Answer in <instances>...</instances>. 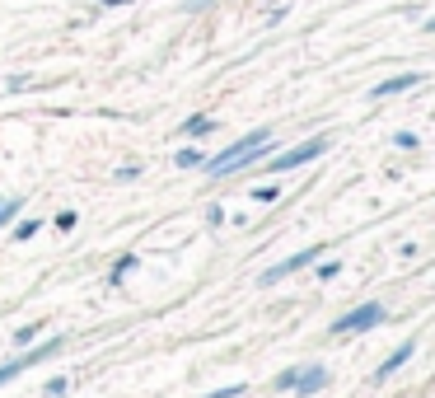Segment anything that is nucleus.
I'll return each instance as SVG.
<instances>
[{
  "mask_svg": "<svg viewBox=\"0 0 435 398\" xmlns=\"http://www.w3.org/2000/svg\"><path fill=\"white\" fill-rule=\"evenodd\" d=\"M206 225H225V207H206Z\"/></svg>",
  "mask_w": 435,
  "mask_h": 398,
  "instance_id": "23",
  "label": "nucleus"
},
{
  "mask_svg": "<svg viewBox=\"0 0 435 398\" xmlns=\"http://www.w3.org/2000/svg\"><path fill=\"white\" fill-rule=\"evenodd\" d=\"M38 230H43V220H19V225H14V244H28Z\"/></svg>",
  "mask_w": 435,
  "mask_h": 398,
  "instance_id": "13",
  "label": "nucleus"
},
{
  "mask_svg": "<svg viewBox=\"0 0 435 398\" xmlns=\"http://www.w3.org/2000/svg\"><path fill=\"white\" fill-rule=\"evenodd\" d=\"M272 141H277V136L267 132V127H257V132H248V136H239V141H230V145H225L220 155H211V159L202 164V169L211 174V178L239 174V169H248V164H253L257 155H267V150H272Z\"/></svg>",
  "mask_w": 435,
  "mask_h": 398,
  "instance_id": "1",
  "label": "nucleus"
},
{
  "mask_svg": "<svg viewBox=\"0 0 435 398\" xmlns=\"http://www.w3.org/2000/svg\"><path fill=\"white\" fill-rule=\"evenodd\" d=\"M38 333H43V323H24V328L14 333V342H19V347H28V342H38Z\"/></svg>",
  "mask_w": 435,
  "mask_h": 398,
  "instance_id": "14",
  "label": "nucleus"
},
{
  "mask_svg": "<svg viewBox=\"0 0 435 398\" xmlns=\"http://www.w3.org/2000/svg\"><path fill=\"white\" fill-rule=\"evenodd\" d=\"M19 211H24V197H19V192H14V197H0V230H5Z\"/></svg>",
  "mask_w": 435,
  "mask_h": 398,
  "instance_id": "11",
  "label": "nucleus"
},
{
  "mask_svg": "<svg viewBox=\"0 0 435 398\" xmlns=\"http://www.w3.org/2000/svg\"><path fill=\"white\" fill-rule=\"evenodd\" d=\"M295 375H300V366H290V371H281V375H277V389H281V394H290V384H295Z\"/></svg>",
  "mask_w": 435,
  "mask_h": 398,
  "instance_id": "18",
  "label": "nucleus"
},
{
  "mask_svg": "<svg viewBox=\"0 0 435 398\" xmlns=\"http://www.w3.org/2000/svg\"><path fill=\"white\" fill-rule=\"evenodd\" d=\"M314 267H318V277H323V281H333L337 272H342V263H337V258H333V263H314Z\"/></svg>",
  "mask_w": 435,
  "mask_h": 398,
  "instance_id": "20",
  "label": "nucleus"
},
{
  "mask_svg": "<svg viewBox=\"0 0 435 398\" xmlns=\"http://www.w3.org/2000/svg\"><path fill=\"white\" fill-rule=\"evenodd\" d=\"M174 164H178V169H202V164H206V155L197 150V145H183L178 155H174Z\"/></svg>",
  "mask_w": 435,
  "mask_h": 398,
  "instance_id": "12",
  "label": "nucleus"
},
{
  "mask_svg": "<svg viewBox=\"0 0 435 398\" xmlns=\"http://www.w3.org/2000/svg\"><path fill=\"white\" fill-rule=\"evenodd\" d=\"M323 258V244H314V248H300V253H290V258H281L277 267H267L262 277H257V286H277V281H285V277H295V272H305V267H314Z\"/></svg>",
  "mask_w": 435,
  "mask_h": 398,
  "instance_id": "5",
  "label": "nucleus"
},
{
  "mask_svg": "<svg viewBox=\"0 0 435 398\" xmlns=\"http://www.w3.org/2000/svg\"><path fill=\"white\" fill-rule=\"evenodd\" d=\"M136 263H141L136 253H122V258L113 263V272H108V286H113V291H122V281H127V272H136Z\"/></svg>",
  "mask_w": 435,
  "mask_h": 398,
  "instance_id": "10",
  "label": "nucleus"
},
{
  "mask_svg": "<svg viewBox=\"0 0 435 398\" xmlns=\"http://www.w3.org/2000/svg\"><path fill=\"white\" fill-rule=\"evenodd\" d=\"M281 197V187L277 183H262V187H253V202H277Z\"/></svg>",
  "mask_w": 435,
  "mask_h": 398,
  "instance_id": "16",
  "label": "nucleus"
},
{
  "mask_svg": "<svg viewBox=\"0 0 435 398\" xmlns=\"http://www.w3.org/2000/svg\"><path fill=\"white\" fill-rule=\"evenodd\" d=\"M206 398H244V384H230V389H215V394H206Z\"/></svg>",
  "mask_w": 435,
  "mask_h": 398,
  "instance_id": "22",
  "label": "nucleus"
},
{
  "mask_svg": "<svg viewBox=\"0 0 435 398\" xmlns=\"http://www.w3.org/2000/svg\"><path fill=\"white\" fill-rule=\"evenodd\" d=\"M215 0H183V10H211Z\"/></svg>",
  "mask_w": 435,
  "mask_h": 398,
  "instance_id": "24",
  "label": "nucleus"
},
{
  "mask_svg": "<svg viewBox=\"0 0 435 398\" xmlns=\"http://www.w3.org/2000/svg\"><path fill=\"white\" fill-rule=\"evenodd\" d=\"M122 5H131V0H103V10H122Z\"/></svg>",
  "mask_w": 435,
  "mask_h": 398,
  "instance_id": "25",
  "label": "nucleus"
},
{
  "mask_svg": "<svg viewBox=\"0 0 435 398\" xmlns=\"http://www.w3.org/2000/svg\"><path fill=\"white\" fill-rule=\"evenodd\" d=\"M61 394H71V379H66V375H51L47 379V398H61Z\"/></svg>",
  "mask_w": 435,
  "mask_h": 398,
  "instance_id": "15",
  "label": "nucleus"
},
{
  "mask_svg": "<svg viewBox=\"0 0 435 398\" xmlns=\"http://www.w3.org/2000/svg\"><path fill=\"white\" fill-rule=\"evenodd\" d=\"M393 145H398V150H416L421 136H416V132H398V136H393Z\"/></svg>",
  "mask_w": 435,
  "mask_h": 398,
  "instance_id": "17",
  "label": "nucleus"
},
{
  "mask_svg": "<svg viewBox=\"0 0 435 398\" xmlns=\"http://www.w3.org/2000/svg\"><path fill=\"white\" fill-rule=\"evenodd\" d=\"M412 356H416V338H408V342H398L393 351H388V361H379V371H375V379H388V375H398L403 366H408Z\"/></svg>",
  "mask_w": 435,
  "mask_h": 398,
  "instance_id": "8",
  "label": "nucleus"
},
{
  "mask_svg": "<svg viewBox=\"0 0 435 398\" xmlns=\"http://www.w3.org/2000/svg\"><path fill=\"white\" fill-rule=\"evenodd\" d=\"M328 384V366H300V375H295V398H314L318 389Z\"/></svg>",
  "mask_w": 435,
  "mask_h": 398,
  "instance_id": "6",
  "label": "nucleus"
},
{
  "mask_svg": "<svg viewBox=\"0 0 435 398\" xmlns=\"http://www.w3.org/2000/svg\"><path fill=\"white\" fill-rule=\"evenodd\" d=\"M375 323H384V305H379V300H365L356 309H346L328 333H333V338H346V333H370Z\"/></svg>",
  "mask_w": 435,
  "mask_h": 398,
  "instance_id": "3",
  "label": "nucleus"
},
{
  "mask_svg": "<svg viewBox=\"0 0 435 398\" xmlns=\"http://www.w3.org/2000/svg\"><path fill=\"white\" fill-rule=\"evenodd\" d=\"M421 28H426V33H435V19H426V24H421Z\"/></svg>",
  "mask_w": 435,
  "mask_h": 398,
  "instance_id": "26",
  "label": "nucleus"
},
{
  "mask_svg": "<svg viewBox=\"0 0 435 398\" xmlns=\"http://www.w3.org/2000/svg\"><path fill=\"white\" fill-rule=\"evenodd\" d=\"M328 145H333L328 136H309L305 145H290V150H281V155L267 164V174H290V169H300V164H309V159H318Z\"/></svg>",
  "mask_w": 435,
  "mask_h": 398,
  "instance_id": "4",
  "label": "nucleus"
},
{
  "mask_svg": "<svg viewBox=\"0 0 435 398\" xmlns=\"http://www.w3.org/2000/svg\"><path fill=\"white\" fill-rule=\"evenodd\" d=\"M215 132V117H206V113H192L187 122L178 127V136H192V141H202V136Z\"/></svg>",
  "mask_w": 435,
  "mask_h": 398,
  "instance_id": "9",
  "label": "nucleus"
},
{
  "mask_svg": "<svg viewBox=\"0 0 435 398\" xmlns=\"http://www.w3.org/2000/svg\"><path fill=\"white\" fill-rule=\"evenodd\" d=\"M61 347H66V338H61V333H51L47 342H28L24 351H19V356H14V361H5V366H0V384H10V379H14V375L33 371V366H38V361H51V356H56V351H61Z\"/></svg>",
  "mask_w": 435,
  "mask_h": 398,
  "instance_id": "2",
  "label": "nucleus"
},
{
  "mask_svg": "<svg viewBox=\"0 0 435 398\" xmlns=\"http://www.w3.org/2000/svg\"><path fill=\"white\" fill-rule=\"evenodd\" d=\"M117 178H122V183H136V178H141V164H122Z\"/></svg>",
  "mask_w": 435,
  "mask_h": 398,
  "instance_id": "21",
  "label": "nucleus"
},
{
  "mask_svg": "<svg viewBox=\"0 0 435 398\" xmlns=\"http://www.w3.org/2000/svg\"><path fill=\"white\" fill-rule=\"evenodd\" d=\"M421 71H403V75H388V80H379L375 89H370V99H388V94H403V89H416L421 84Z\"/></svg>",
  "mask_w": 435,
  "mask_h": 398,
  "instance_id": "7",
  "label": "nucleus"
},
{
  "mask_svg": "<svg viewBox=\"0 0 435 398\" xmlns=\"http://www.w3.org/2000/svg\"><path fill=\"white\" fill-rule=\"evenodd\" d=\"M75 225H80L75 211H56V230H75Z\"/></svg>",
  "mask_w": 435,
  "mask_h": 398,
  "instance_id": "19",
  "label": "nucleus"
}]
</instances>
